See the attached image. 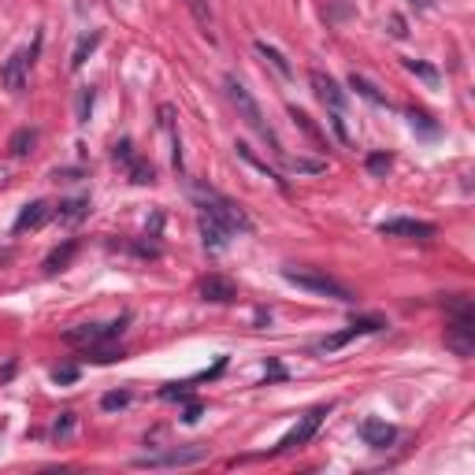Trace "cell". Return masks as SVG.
<instances>
[{
  "label": "cell",
  "mask_w": 475,
  "mask_h": 475,
  "mask_svg": "<svg viewBox=\"0 0 475 475\" xmlns=\"http://www.w3.org/2000/svg\"><path fill=\"white\" fill-rule=\"evenodd\" d=\"M405 71H413L416 78H423V82H427V86H438V71L431 67V63H423V60H405Z\"/></svg>",
  "instance_id": "f1b7e54d"
},
{
  "label": "cell",
  "mask_w": 475,
  "mask_h": 475,
  "mask_svg": "<svg viewBox=\"0 0 475 475\" xmlns=\"http://www.w3.org/2000/svg\"><path fill=\"white\" fill-rule=\"evenodd\" d=\"M308 82H312V89H316V97L331 108V111H342L346 108V89L338 86V82L331 78V75H323V71H312L308 75Z\"/></svg>",
  "instance_id": "7c38bea8"
},
{
  "label": "cell",
  "mask_w": 475,
  "mask_h": 475,
  "mask_svg": "<svg viewBox=\"0 0 475 475\" xmlns=\"http://www.w3.org/2000/svg\"><path fill=\"white\" fill-rule=\"evenodd\" d=\"M408 4H413L416 11H427V8H431V0H408Z\"/></svg>",
  "instance_id": "74e56055"
},
{
  "label": "cell",
  "mask_w": 475,
  "mask_h": 475,
  "mask_svg": "<svg viewBox=\"0 0 475 475\" xmlns=\"http://www.w3.org/2000/svg\"><path fill=\"white\" fill-rule=\"evenodd\" d=\"M53 379H56V383H75V379H78V368H75V364H63V368L53 371Z\"/></svg>",
  "instance_id": "d6a6232c"
},
{
  "label": "cell",
  "mask_w": 475,
  "mask_h": 475,
  "mask_svg": "<svg viewBox=\"0 0 475 475\" xmlns=\"http://www.w3.org/2000/svg\"><path fill=\"white\" fill-rule=\"evenodd\" d=\"M38 48H41V34L34 38V48L11 53V56L4 60V67H0V82H4V89H11V93H23V89H26V67L34 63Z\"/></svg>",
  "instance_id": "52a82bcc"
},
{
  "label": "cell",
  "mask_w": 475,
  "mask_h": 475,
  "mask_svg": "<svg viewBox=\"0 0 475 475\" xmlns=\"http://www.w3.org/2000/svg\"><path fill=\"white\" fill-rule=\"evenodd\" d=\"M283 278H286L290 286H297V290H308V293H316V297H334V301H342V305H349V301L356 297L349 286H342L338 278L323 275V271H316V268H283Z\"/></svg>",
  "instance_id": "277c9868"
},
{
  "label": "cell",
  "mask_w": 475,
  "mask_h": 475,
  "mask_svg": "<svg viewBox=\"0 0 475 475\" xmlns=\"http://www.w3.org/2000/svg\"><path fill=\"white\" fill-rule=\"evenodd\" d=\"M379 234L383 238H435V223H423V219H386V223H379Z\"/></svg>",
  "instance_id": "30bf717a"
},
{
  "label": "cell",
  "mask_w": 475,
  "mask_h": 475,
  "mask_svg": "<svg viewBox=\"0 0 475 475\" xmlns=\"http://www.w3.org/2000/svg\"><path fill=\"white\" fill-rule=\"evenodd\" d=\"M360 438H364V446H371V449H386L390 442L398 438V431L390 427L386 420H364L360 423Z\"/></svg>",
  "instance_id": "4fadbf2b"
},
{
  "label": "cell",
  "mask_w": 475,
  "mask_h": 475,
  "mask_svg": "<svg viewBox=\"0 0 475 475\" xmlns=\"http://www.w3.org/2000/svg\"><path fill=\"white\" fill-rule=\"evenodd\" d=\"M89 216V197H71V201H60L56 208V219L60 223H78Z\"/></svg>",
  "instance_id": "ffe728a7"
},
{
  "label": "cell",
  "mask_w": 475,
  "mask_h": 475,
  "mask_svg": "<svg viewBox=\"0 0 475 475\" xmlns=\"http://www.w3.org/2000/svg\"><path fill=\"white\" fill-rule=\"evenodd\" d=\"M126 175H130V182H138V186H153L156 182V168L145 156H138V153L126 160Z\"/></svg>",
  "instance_id": "d6986e66"
},
{
  "label": "cell",
  "mask_w": 475,
  "mask_h": 475,
  "mask_svg": "<svg viewBox=\"0 0 475 475\" xmlns=\"http://www.w3.org/2000/svg\"><path fill=\"white\" fill-rule=\"evenodd\" d=\"M327 413H331V408H327V405H320V408H312V413H305L297 423H293V427L283 435V438H278V446L271 449V453H290V449H297V446H305V442L308 438H312L316 431H320V423H323V416Z\"/></svg>",
  "instance_id": "8992f818"
},
{
  "label": "cell",
  "mask_w": 475,
  "mask_h": 475,
  "mask_svg": "<svg viewBox=\"0 0 475 475\" xmlns=\"http://www.w3.org/2000/svg\"><path fill=\"white\" fill-rule=\"evenodd\" d=\"M408 123H413V130H420L423 138H438V123H431V116L427 111H408Z\"/></svg>",
  "instance_id": "83f0119b"
},
{
  "label": "cell",
  "mask_w": 475,
  "mask_h": 475,
  "mask_svg": "<svg viewBox=\"0 0 475 475\" xmlns=\"http://www.w3.org/2000/svg\"><path fill=\"white\" fill-rule=\"evenodd\" d=\"M364 168H368V175H375V178H386V171L394 168V156H390V153H371V156L364 160Z\"/></svg>",
  "instance_id": "4316f807"
},
{
  "label": "cell",
  "mask_w": 475,
  "mask_h": 475,
  "mask_svg": "<svg viewBox=\"0 0 475 475\" xmlns=\"http://www.w3.org/2000/svg\"><path fill=\"white\" fill-rule=\"evenodd\" d=\"M390 34H394L398 41H401V38H408V26H405L401 15H390Z\"/></svg>",
  "instance_id": "d590c367"
},
{
  "label": "cell",
  "mask_w": 475,
  "mask_h": 475,
  "mask_svg": "<svg viewBox=\"0 0 475 475\" xmlns=\"http://www.w3.org/2000/svg\"><path fill=\"white\" fill-rule=\"evenodd\" d=\"M268 379H286V371H283V364H275V360H271V364H268Z\"/></svg>",
  "instance_id": "8d00e7d4"
},
{
  "label": "cell",
  "mask_w": 475,
  "mask_h": 475,
  "mask_svg": "<svg viewBox=\"0 0 475 475\" xmlns=\"http://www.w3.org/2000/svg\"><path fill=\"white\" fill-rule=\"evenodd\" d=\"M201 413H204V405H201V401H190V405H186V413H182V423H197Z\"/></svg>",
  "instance_id": "e575fe53"
},
{
  "label": "cell",
  "mask_w": 475,
  "mask_h": 475,
  "mask_svg": "<svg viewBox=\"0 0 475 475\" xmlns=\"http://www.w3.org/2000/svg\"><path fill=\"white\" fill-rule=\"evenodd\" d=\"M331 126H334V134L349 145V130H346V119H342V111H331Z\"/></svg>",
  "instance_id": "836d02e7"
},
{
  "label": "cell",
  "mask_w": 475,
  "mask_h": 475,
  "mask_svg": "<svg viewBox=\"0 0 475 475\" xmlns=\"http://www.w3.org/2000/svg\"><path fill=\"white\" fill-rule=\"evenodd\" d=\"M34 141H38V134H34L30 126H23V130H15V134H11L8 153H11V156H26L30 149H34Z\"/></svg>",
  "instance_id": "d4e9b609"
},
{
  "label": "cell",
  "mask_w": 475,
  "mask_h": 475,
  "mask_svg": "<svg viewBox=\"0 0 475 475\" xmlns=\"http://www.w3.org/2000/svg\"><path fill=\"white\" fill-rule=\"evenodd\" d=\"M256 53H260V56H264V60H268V63H271V67H275L278 75H283V78H290V75H293V67H290V60H286L283 53H278V48H275V45H268V41H256Z\"/></svg>",
  "instance_id": "7402d4cb"
},
{
  "label": "cell",
  "mask_w": 475,
  "mask_h": 475,
  "mask_svg": "<svg viewBox=\"0 0 475 475\" xmlns=\"http://www.w3.org/2000/svg\"><path fill=\"white\" fill-rule=\"evenodd\" d=\"M190 197L197 201L201 216L223 223L231 234H249V231H253V219L245 216V208L234 204L231 197H223L216 186H208V182H190Z\"/></svg>",
  "instance_id": "6da1fadb"
},
{
  "label": "cell",
  "mask_w": 475,
  "mask_h": 475,
  "mask_svg": "<svg viewBox=\"0 0 475 475\" xmlns=\"http://www.w3.org/2000/svg\"><path fill=\"white\" fill-rule=\"evenodd\" d=\"M126 323H130V316H119L111 323H78V327H71V331H63V342H67V346L93 349V346H104V342H116L126 331Z\"/></svg>",
  "instance_id": "5b68a950"
},
{
  "label": "cell",
  "mask_w": 475,
  "mask_h": 475,
  "mask_svg": "<svg viewBox=\"0 0 475 475\" xmlns=\"http://www.w3.org/2000/svg\"><path fill=\"white\" fill-rule=\"evenodd\" d=\"M197 226H201V241H204V249H212V253L226 249V241H231V231H226L223 223L201 216V219H197Z\"/></svg>",
  "instance_id": "5bb4252c"
},
{
  "label": "cell",
  "mask_w": 475,
  "mask_h": 475,
  "mask_svg": "<svg viewBox=\"0 0 475 475\" xmlns=\"http://www.w3.org/2000/svg\"><path fill=\"white\" fill-rule=\"evenodd\" d=\"M223 89H226V97H231V104L238 108V116H241V123L245 126H249L253 130V134H260V138H264L268 145H271V153L278 156V160H283L286 153H283V145H278V138H275V130L264 123V111H260V104L253 101V93L249 89H245V82H238L234 75H226L223 78Z\"/></svg>",
  "instance_id": "7a4b0ae2"
},
{
  "label": "cell",
  "mask_w": 475,
  "mask_h": 475,
  "mask_svg": "<svg viewBox=\"0 0 475 475\" xmlns=\"http://www.w3.org/2000/svg\"><path fill=\"white\" fill-rule=\"evenodd\" d=\"M349 89H356V97H364V101L375 104V108H390L386 93H379V86H371L364 75H349Z\"/></svg>",
  "instance_id": "ac0fdd59"
},
{
  "label": "cell",
  "mask_w": 475,
  "mask_h": 475,
  "mask_svg": "<svg viewBox=\"0 0 475 475\" xmlns=\"http://www.w3.org/2000/svg\"><path fill=\"white\" fill-rule=\"evenodd\" d=\"M45 219H48V201H30V204H23V212H19V219H15L11 231L15 234L34 231V226H41Z\"/></svg>",
  "instance_id": "9a60e30c"
},
{
  "label": "cell",
  "mask_w": 475,
  "mask_h": 475,
  "mask_svg": "<svg viewBox=\"0 0 475 475\" xmlns=\"http://www.w3.org/2000/svg\"><path fill=\"white\" fill-rule=\"evenodd\" d=\"M97 45H101V34H97V30H93V34H82L78 38V45H75V53H71V67L78 71L82 67V63H86L89 60V53H93V48Z\"/></svg>",
  "instance_id": "603a6c76"
},
{
  "label": "cell",
  "mask_w": 475,
  "mask_h": 475,
  "mask_svg": "<svg viewBox=\"0 0 475 475\" xmlns=\"http://www.w3.org/2000/svg\"><path fill=\"white\" fill-rule=\"evenodd\" d=\"M160 398H163V401H186V398H190V383H171V386H163Z\"/></svg>",
  "instance_id": "4dcf8cb0"
},
{
  "label": "cell",
  "mask_w": 475,
  "mask_h": 475,
  "mask_svg": "<svg viewBox=\"0 0 475 475\" xmlns=\"http://www.w3.org/2000/svg\"><path fill=\"white\" fill-rule=\"evenodd\" d=\"M182 4L190 8V15H193V23H197L204 34L212 38V26H216V11H212V4L208 0H182Z\"/></svg>",
  "instance_id": "44dd1931"
},
{
  "label": "cell",
  "mask_w": 475,
  "mask_h": 475,
  "mask_svg": "<svg viewBox=\"0 0 475 475\" xmlns=\"http://www.w3.org/2000/svg\"><path fill=\"white\" fill-rule=\"evenodd\" d=\"M208 457L204 446H186V449H168L156 457H138L134 468H186V464H201Z\"/></svg>",
  "instance_id": "9c48e42d"
},
{
  "label": "cell",
  "mask_w": 475,
  "mask_h": 475,
  "mask_svg": "<svg viewBox=\"0 0 475 475\" xmlns=\"http://www.w3.org/2000/svg\"><path fill=\"white\" fill-rule=\"evenodd\" d=\"M290 119L297 123V130H301V134H305L308 141H312V145H316L320 153L327 149V138H323V130L312 123V116H308V111H301V108H293V104H290Z\"/></svg>",
  "instance_id": "e0dca14e"
},
{
  "label": "cell",
  "mask_w": 475,
  "mask_h": 475,
  "mask_svg": "<svg viewBox=\"0 0 475 475\" xmlns=\"http://www.w3.org/2000/svg\"><path fill=\"white\" fill-rule=\"evenodd\" d=\"M234 149H238V156H241L245 163H253V168H256V171H264L268 178H275V182H278V190H286V182H283V178H278V175H275V171H271V168H268V163H264V160H260V156H256V153H253V149H249V145H245V141H238V145H234Z\"/></svg>",
  "instance_id": "484cf974"
},
{
  "label": "cell",
  "mask_w": 475,
  "mask_h": 475,
  "mask_svg": "<svg viewBox=\"0 0 475 475\" xmlns=\"http://www.w3.org/2000/svg\"><path fill=\"white\" fill-rule=\"evenodd\" d=\"M201 301L231 305V301H238V286L231 283V278H223V275H204L201 278Z\"/></svg>",
  "instance_id": "8fae6325"
},
{
  "label": "cell",
  "mask_w": 475,
  "mask_h": 475,
  "mask_svg": "<svg viewBox=\"0 0 475 475\" xmlns=\"http://www.w3.org/2000/svg\"><path fill=\"white\" fill-rule=\"evenodd\" d=\"M126 405H130V390H116V394H104V398H101V408H108V413L126 408Z\"/></svg>",
  "instance_id": "f546056e"
},
{
  "label": "cell",
  "mask_w": 475,
  "mask_h": 475,
  "mask_svg": "<svg viewBox=\"0 0 475 475\" xmlns=\"http://www.w3.org/2000/svg\"><path fill=\"white\" fill-rule=\"evenodd\" d=\"M78 249H82V241H78V238H67L63 245H56V249L45 256V271H48V275L63 271V268H67L71 260H75V253H78Z\"/></svg>",
  "instance_id": "2e32d148"
},
{
  "label": "cell",
  "mask_w": 475,
  "mask_h": 475,
  "mask_svg": "<svg viewBox=\"0 0 475 475\" xmlns=\"http://www.w3.org/2000/svg\"><path fill=\"white\" fill-rule=\"evenodd\" d=\"M89 111H93V89H78V123H89Z\"/></svg>",
  "instance_id": "1f68e13d"
},
{
  "label": "cell",
  "mask_w": 475,
  "mask_h": 475,
  "mask_svg": "<svg viewBox=\"0 0 475 475\" xmlns=\"http://www.w3.org/2000/svg\"><path fill=\"white\" fill-rule=\"evenodd\" d=\"M446 305H449L446 346H449L457 356H471V353H475V312H471V301L464 297V293H453Z\"/></svg>",
  "instance_id": "3957f363"
},
{
  "label": "cell",
  "mask_w": 475,
  "mask_h": 475,
  "mask_svg": "<svg viewBox=\"0 0 475 475\" xmlns=\"http://www.w3.org/2000/svg\"><path fill=\"white\" fill-rule=\"evenodd\" d=\"M383 320H375V316H364V320H353L346 331H338V334H327L320 346H316V353H338L342 346H349L353 338H364V334H375V331H383Z\"/></svg>",
  "instance_id": "ba28073f"
},
{
  "label": "cell",
  "mask_w": 475,
  "mask_h": 475,
  "mask_svg": "<svg viewBox=\"0 0 475 475\" xmlns=\"http://www.w3.org/2000/svg\"><path fill=\"white\" fill-rule=\"evenodd\" d=\"M75 427H78V413H60L56 420H53V442H67L71 435H75Z\"/></svg>",
  "instance_id": "cb8c5ba5"
}]
</instances>
